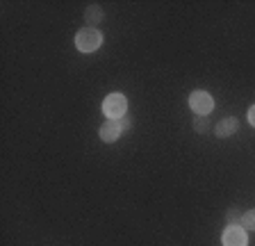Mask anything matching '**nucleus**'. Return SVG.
Segmentation results:
<instances>
[{
  "label": "nucleus",
  "mask_w": 255,
  "mask_h": 246,
  "mask_svg": "<svg viewBox=\"0 0 255 246\" xmlns=\"http://www.w3.org/2000/svg\"><path fill=\"white\" fill-rule=\"evenodd\" d=\"M121 132H123L121 123L114 121V119H107V121L101 125V139L105 141V144H114V141L121 137Z\"/></svg>",
  "instance_id": "obj_5"
},
{
  "label": "nucleus",
  "mask_w": 255,
  "mask_h": 246,
  "mask_svg": "<svg viewBox=\"0 0 255 246\" xmlns=\"http://www.w3.org/2000/svg\"><path fill=\"white\" fill-rule=\"evenodd\" d=\"M85 21H87V25L89 27H96L98 23L103 21V9L98 5H89L87 7V11H85Z\"/></svg>",
  "instance_id": "obj_7"
},
{
  "label": "nucleus",
  "mask_w": 255,
  "mask_h": 246,
  "mask_svg": "<svg viewBox=\"0 0 255 246\" xmlns=\"http://www.w3.org/2000/svg\"><path fill=\"white\" fill-rule=\"evenodd\" d=\"M237 119L228 117V119H221L217 125V137H233L235 132H237Z\"/></svg>",
  "instance_id": "obj_6"
},
{
  "label": "nucleus",
  "mask_w": 255,
  "mask_h": 246,
  "mask_svg": "<svg viewBox=\"0 0 255 246\" xmlns=\"http://www.w3.org/2000/svg\"><path fill=\"white\" fill-rule=\"evenodd\" d=\"M119 123H121V128H123V130H130V119H121Z\"/></svg>",
  "instance_id": "obj_12"
},
{
  "label": "nucleus",
  "mask_w": 255,
  "mask_h": 246,
  "mask_svg": "<svg viewBox=\"0 0 255 246\" xmlns=\"http://www.w3.org/2000/svg\"><path fill=\"white\" fill-rule=\"evenodd\" d=\"M226 221H228V226H242V214H239V210L230 208L228 214H226Z\"/></svg>",
  "instance_id": "obj_9"
},
{
  "label": "nucleus",
  "mask_w": 255,
  "mask_h": 246,
  "mask_svg": "<svg viewBox=\"0 0 255 246\" xmlns=\"http://www.w3.org/2000/svg\"><path fill=\"white\" fill-rule=\"evenodd\" d=\"M249 244V237H246V230L242 226H228L223 230V246H246Z\"/></svg>",
  "instance_id": "obj_4"
},
{
  "label": "nucleus",
  "mask_w": 255,
  "mask_h": 246,
  "mask_svg": "<svg viewBox=\"0 0 255 246\" xmlns=\"http://www.w3.org/2000/svg\"><path fill=\"white\" fill-rule=\"evenodd\" d=\"M194 130H196V132H203V134H205L207 130H210V121H207L205 117L196 119V121H194Z\"/></svg>",
  "instance_id": "obj_10"
},
{
  "label": "nucleus",
  "mask_w": 255,
  "mask_h": 246,
  "mask_svg": "<svg viewBox=\"0 0 255 246\" xmlns=\"http://www.w3.org/2000/svg\"><path fill=\"white\" fill-rule=\"evenodd\" d=\"M126 110H128V101L123 94H110V96L103 101V112H105L107 119L119 121V119L126 114Z\"/></svg>",
  "instance_id": "obj_2"
},
{
  "label": "nucleus",
  "mask_w": 255,
  "mask_h": 246,
  "mask_svg": "<svg viewBox=\"0 0 255 246\" xmlns=\"http://www.w3.org/2000/svg\"><path fill=\"white\" fill-rule=\"evenodd\" d=\"M242 228L244 230H255V210L242 214Z\"/></svg>",
  "instance_id": "obj_8"
},
{
  "label": "nucleus",
  "mask_w": 255,
  "mask_h": 246,
  "mask_svg": "<svg viewBox=\"0 0 255 246\" xmlns=\"http://www.w3.org/2000/svg\"><path fill=\"white\" fill-rule=\"evenodd\" d=\"M249 121H251V125H255V105L249 110Z\"/></svg>",
  "instance_id": "obj_11"
},
{
  "label": "nucleus",
  "mask_w": 255,
  "mask_h": 246,
  "mask_svg": "<svg viewBox=\"0 0 255 246\" xmlns=\"http://www.w3.org/2000/svg\"><path fill=\"white\" fill-rule=\"evenodd\" d=\"M101 43H103V34L96 27H82L75 34V48L80 53H94V50L101 48Z\"/></svg>",
  "instance_id": "obj_1"
},
{
  "label": "nucleus",
  "mask_w": 255,
  "mask_h": 246,
  "mask_svg": "<svg viewBox=\"0 0 255 246\" xmlns=\"http://www.w3.org/2000/svg\"><path fill=\"white\" fill-rule=\"evenodd\" d=\"M189 107L198 114V117H207V114L214 110V101L207 91H194L189 96Z\"/></svg>",
  "instance_id": "obj_3"
}]
</instances>
